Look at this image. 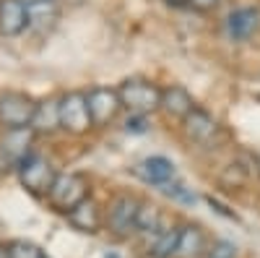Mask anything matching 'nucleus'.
Returning <instances> with one entry per match:
<instances>
[{
    "label": "nucleus",
    "mask_w": 260,
    "mask_h": 258,
    "mask_svg": "<svg viewBox=\"0 0 260 258\" xmlns=\"http://www.w3.org/2000/svg\"><path fill=\"white\" fill-rule=\"evenodd\" d=\"M182 133L187 141L192 144H211L216 136H219V120H216L208 110H203V107L195 104L192 110L182 118Z\"/></svg>",
    "instance_id": "obj_9"
},
{
    "label": "nucleus",
    "mask_w": 260,
    "mask_h": 258,
    "mask_svg": "<svg viewBox=\"0 0 260 258\" xmlns=\"http://www.w3.org/2000/svg\"><path fill=\"white\" fill-rule=\"evenodd\" d=\"M0 258H13V248H11V243H0Z\"/></svg>",
    "instance_id": "obj_24"
},
{
    "label": "nucleus",
    "mask_w": 260,
    "mask_h": 258,
    "mask_svg": "<svg viewBox=\"0 0 260 258\" xmlns=\"http://www.w3.org/2000/svg\"><path fill=\"white\" fill-rule=\"evenodd\" d=\"M164 230V214L156 204L151 201H141L138 206V219H136V232L146 235V238H154Z\"/></svg>",
    "instance_id": "obj_18"
},
{
    "label": "nucleus",
    "mask_w": 260,
    "mask_h": 258,
    "mask_svg": "<svg viewBox=\"0 0 260 258\" xmlns=\"http://www.w3.org/2000/svg\"><path fill=\"white\" fill-rule=\"evenodd\" d=\"M125 131H127V133H146V131H148V115L130 112L127 120H125Z\"/></svg>",
    "instance_id": "obj_22"
},
{
    "label": "nucleus",
    "mask_w": 260,
    "mask_h": 258,
    "mask_svg": "<svg viewBox=\"0 0 260 258\" xmlns=\"http://www.w3.org/2000/svg\"><path fill=\"white\" fill-rule=\"evenodd\" d=\"M31 131L37 136H52L60 131V97H47L37 102V110L31 118Z\"/></svg>",
    "instance_id": "obj_13"
},
{
    "label": "nucleus",
    "mask_w": 260,
    "mask_h": 258,
    "mask_svg": "<svg viewBox=\"0 0 260 258\" xmlns=\"http://www.w3.org/2000/svg\"><path fill=\"white\" fill-rule=\"evenodd\" d=\"M226 29H229V37H232L234 42L250 39V37L260 29V11L252 8V6H245V8L232 11V16L226 18Z\"/></svg>",
    "instance_id": "obj_15"
},
{
    "label": "nucleus",
    "mask_w": 260,
    "mask_h": 258,
    "mask_svg": "<svg viewBox=\"0 0 260 258\" xmlns=\"http://www.w3.org/2000/svg\"><path fill=\"white\" fill-rule=\"evenodd\" d=\"M219 3L221 0H187V8L198 11V13H211V11L219 8Z\"/></svg>",
    "instance_id": "obj_23"
},
{
    "label": "nucleus",
    "mask_w": 260,
    "mask_h": 258,
    "mask_svg": "<svg viewBox=\"0 0 260 258\" xmlns=\"http://www.w3.org/2000/svg\"><path fill=\"white\" fill-rule=\"evenodd\" d=\"M177 238H180V227H167L159 235H154L148 245V258H172L177 248Z\"/></svg>",
    "instance_id": "obj_19"
},
{
    "label": "nucleus",
    "mask_w": 260,
    "mask_h": 258,
    "mask_svg": "<svg viewBox=\"0 0 260 258\" xmlns=\"http://www.w3.org/2000/svg\"><path fill=\"white\" fill-rule=\"evenodd\" d=\"M29 13V26L31 32H47L55 26V21L60 18V8H57V0H47V3H34L26 6Z\"/></svg>",
    "instance_id": "obj_17"
},
{
    "label": "nucleus",
    "mask_w": 260,
    "mask_h": 258,
    "mask_svg": "<svg viewBox=\"0 0 260 258\" xmlns=\"http://www.w3.org/2000/svg\"><path fill=\"white\" fill-rule=\"evenodd\" d=\"M18 180H21V185H24L31 196H45L47 198V193H50V188H52V183H55V178H57V169H55V164L47 159V157H42L39 152H31L24 162L18 164Z\"/></svg>",
    "instance_id": "obj_3"
},
{
    "label": "nucleus",
    "mask_w": 260,
    "mask_h": 258,
    "mask_svg": "<svg viewBox=\"0 0 260 258\" xmlns=\"http://www.w3.org/2000/svg\"><path fill=\"white\" fill-rule=\"evenodd\" d=\"M206 258H237V245L229 240H213L206 250Z\"/></svg>",
    "instance_id": "obj_20"
},
{
    "label": "nucleus",
    "mask_w": 260,
    "mask_h": 258,
    "mask_svg": "<svg viewBox=\"0 0 260 258\" xmlns=\"http://www.w3.org/2000/svg\"><path fill=\"white\" fill-rule=\"evenodd\" d=\"M26 6H34V3H47V0H24Z\"/></svg>",
    "instance_id": "obj_25"
},
{
    "label": "nucleus",
    "mask_w": 260,
    "mask_h": 258,
    "mask_svg": "<svg viewBox=\"0 0 260 258\" xmlns=\"http://www.w3.org/2000/svg\"><path fill=\"white\" fill-rule=\"evenodd\" d=\"M94 128L89 107H86V92H65L60 97V131L71 136H83Z\"/></svg>",
    "instance_id": "obj_5"
},
{
    "label": "nucleus",
    "mask_w": 260,
    "mask_h": 258,
    "mask_svg": "<svg viewBox=\"0 0 260 258\" xmlns=\"http://www.w3.org/2000/svg\"><path fill=\"white\" fill-rule=\"evenodd\" d=\"M192 107H195V99H192V94L185 89V86L172 83V86H164V89H161L159 110H161L167 118L180 120V123H182V118L192 110Z\"/></svg>",
    "instance_id": "obj_11"
},
{
    "label": "nucleus",
    "mask_w": 260,
    "mask_h": 258,
    "mask_svg": "<svg viewBox=\"0 0 260 258\" xmlns=\"http://www.w3.org/2000/svg\"><path fill=\"white\" fill-rule=\"evenodd\" d=\"M42 258H47V255H42Z\"/></svg>",
    "instance_id": "obj_26"
},
{
    "label": "nucleus",
    "mask_w": 260,
    "mask_h": 258,
    "mask_svg": "<svg viewBox=\"0 0 260 258\" xmlns=\"http://www.w3.org/2000/svg\"><path fill=\"white\" fill-rule=\"evenodd\" d=\"M208 250V240L206 232L198 224H185L180 227V238H177V248L172 258H201Z\"/></svg>",
    "instance_id": "obj_16"
},
{
    "label": "nucleus",
    "mask_w": 260,
    "mask_h": 258,
    "mask_svg": "<svg viewBox=\"0 0 260 258\" xmlns=\"http://www.w3.org/2000/svg\"><path fill=\"white\" fill-rule=\"evenodd\" d=\"M65 217H68V222L73 224V230H78L83 235H96L102 230V224H104L102 209H99V204L91 196L83 198L78 206H73L68 214H65Z\"/></svg>",
    "instance_id": "obj_10"
},
{
    "label": "nucleus",
    "mask_w": 260,
    "mask_h": 258,
    "mask_svg": "<svg viewBox=\"0 0 260 258\" xmlns=\"http://www.w3.org/2000/svg\"><path fill=\"white\" fill-rule=\"evenodd\" d=\"M34 138L37 133L31 128H21V131H6L0 138V175L16 172L18 164L34 152Z\"/></svg>",
    "instance_id": "obj_6"
},
{
    "label": "nucleus",
    "mask_w": 260,
    "mask_h": 258,
    "mask_svg": "<svg viewBox=\"0 0 260 258\" xmlns=\"http://www.w3.org/2000/svg\"><path fill=\"white\" fill-rule=\"evenodd\" d=\"M37 110V102L24 92H3L0 94V128L3 131H21L29 128Z\"/></svg>",
    "instance_id": "obj_4"
},
{
    "label": "nucleus",
    "mask_w": 260,
    "mask_h": 258,
    "mask_svg": "<svg viewBox=\"0 0 260 258\" xmlns=\"http://www.w3.org/2000/svg\"><path fill=\"white\" fill-rule=\"evenodd\" d=\"M11 248H13V258H42L45 255L34 243H24V240L11 243Z\"/></svg>",
    "instance_id": "obj_21"
},
{
    "label": "nucleus",
    "mask_w": 260,
    "mask_h": 258,
    "mask_svg": "<svg viewBox=\"0 0 260 258\" xmlns=\"http://www.w3.org/2000/svg\"><path fill=\"white\" fill-rule=\"evenodd\" d=\"M133 175L148 185H164L169 180H175V164L167 157H146L133 167Z\"/></svg>",
    "instance_id": "obj_14"
},
{
    "label": "nucleus",
    "mask_w": 260,
    "mask_h": 258,
    "mask_svg": "<svg viewBox=\"0 0 260 258\" xmlns=\"http://www.w3.org/2000/svg\"><path fill=\"white\" fill-rule=\"evenodd\" d=\"M86 107H89V115L94 128H104L117 120L122 102L117 89H110V86H94V89L86 92Z\"/></svg>",
    "instance_id": "obj_8"
},
{
    "label": "nucleus",
    "mask_w": 260,
    "mask_h": 258,
    "mask_svg": "<svg viewBox=\"0 0 260 258\" xmlns=\"http://www.w3.org/2000/svg\"><path fill=\"white\" fill-rule=\"evenodd\" d=\"M138 206L141 201L136 196H115L110 201V209H107V230H110L115 238H130L136 235V219H138Z\"/></svg>",
    "instance_id": "obj_7"
},
{
    "label": "nucleus",
    "mask_w": 260,
    "mask_h": 258,
    "mask_svg": "<svg viewBox=\"0 0 260 258\" xmlns=\"http://www.w3.org/2000/svg\"><path fill=\"white\" fill-rule=\"evenodd\" d=\"M29 26V13L24 0H0V34L18 37Z\"/></svg>",
    "instance_id": "obj_12"
},
{
    "label": "nucleus",
    "mask_w": 260,
    "mask_h": 258,
    "mask_svg": "<svg viewBox=\"0 0 260 258\" xmlns=\"http://www.w3.org/2000/svg\"><path fill=\"white\" fill-rule=\"evenodd\" d=\"M117 94H120V102H122V110L138 112V115H151V112L159 110L161 86H156L148 78L133 76V78H125L117 86Z\"/></svg>",
    "instance_id": "obj_1"
},
{
    "label": "nucleus",
    "mask_w": 260,
    "mask_h": 258,
    "mask_svg": "<svg viewBox=\"0 0 260 258\" xmlns=\"http://www.w3.org/2000/svg\"><path fill=\"white\" fill-rule=\"evenodd\" d=\"M83 198H89V180L78 172H57V178L47 193V201L55 211L68 214Z\"/></svg>",
    "instance_id": "obj_2"
}]
</instances>
